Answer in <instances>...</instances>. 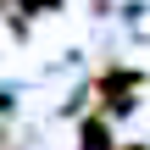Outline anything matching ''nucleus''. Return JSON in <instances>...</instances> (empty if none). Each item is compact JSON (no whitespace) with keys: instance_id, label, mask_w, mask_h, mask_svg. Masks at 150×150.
<instances>
[{"instance_id":"f257e3e1","label":"nucleus","mask_w":150,"mask_h":150,"mask_svg":"<svg viewBox=\"0 0 150 150\" xmlns=\"http://www.w3.org/2000/svg\"><path fill=\"white\" fill-rule=\"evenodd\" d=\"M134 89H139V72H128V67H106V72L95 78V95H100L111 111L134 106Z\"/></svg>"},{"instance_id":"f03ea898","label":"nucleus","mask_w":150,"mask_h":150,"mask_svg":"<svg viewBox=\"0 0 150 150\" xmlns=\"http://www.w3.org/2000/svg\"><path fill=\"white\" fill-rule=\"evenodd\" d=\"M78 150H111V128H106V117H89V122L78 128Z\"/></svg>"}]
</instances>
